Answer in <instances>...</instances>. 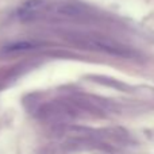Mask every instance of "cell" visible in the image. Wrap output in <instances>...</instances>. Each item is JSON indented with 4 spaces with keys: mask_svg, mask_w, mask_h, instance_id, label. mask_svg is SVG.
Here are the masks:
<instances>
[{
    "mask_svg": "<svg viewBox=\"0 0 154 154\" xmlns=\"http://www.w3.org/2000/svg\"><path fill=\"white\" fill-rule=\"evenodd\" d=\"M65 39L72 42L73 45L79 46V48L88 49V50L100 51V53H106L115 57H122V58L134 57V51L130 48H127V46L122 45V43L116 42V41L111 39L108 37H104V35L70 32V34L65 35Z\"/></svg>",
    "mask_w": 154,
    "mask_h": 154,
    "instance_id": "cell-1",
    "label": "cell"
},
{
    "mask_svg": "<svg viewBox=\"0 0 154 154\" xmlns=\"http://www.w3.org/2000/svg\"><path fill=\"white\" fill-rule=\"evenodd\" d=\"M46 7H48L46 0H27L19 8L18 15L23 22H30L39 16V14L45 11Z\"/></svg>",
    "mask_w": 154,
    "mask_h": 154,
    "instance_id": "cell-2",
    "label": "cell"
},
{
    "mask_svg": "<svg viewBox=\"0 0 154 154\" xmlns=\"http://www.w3.org/2000/svg\"><path fill=\"white\" fill-rule=\"evenodd\" d=\"M54 12L61 16H65V18L76 19L84 16L87 14V10H84L81 5L76 4V3H60V4H56Z\"/></svg>",
    "mask_w": 154,
    "mask_h": 154,
    "instance_id": "cell-4",
    "label": "cell"
},
{
    "mask_svg": "<svg viewBox=\"0 0 154 154\" xmlns=\"http://www.w3.org/2000/svg\"><path fill=\"white\" fill-rule=\"evenodd\" d=\"M41 48V43L37 41H29V39H23V41H15L4 45L0 51L2 54L5 56H14V54H22V53H27V51H32L37 50Z\"/></svg>",
    "mask_w": 154,
    "mask_h": 154,
    "instance_id": "cell-3",
    "label": "cell"
}]
</instances>
